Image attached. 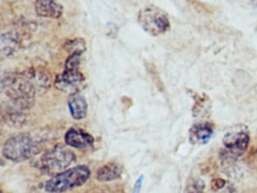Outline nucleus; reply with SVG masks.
<instances>
[{
  "label": "nucleus",
  "mask_w": 257,
  "mask_h": 193,
  "mask_svg": "<svg viewBox=\"0 0 257 193\" xmlns=\"http://www.w3.org/2000/svg\"><path fill=\"white\" fill-rule=\"evenodd\" d=\"M41 152V147L29 133H22L10 138L3 148V154L14 162L27 161Z\"/></svg>",
  "instance_id": "1"
},
{
  "label": "nucleus",
  "mask_w": 257,
  "mask_h": 193,
  "mask_svg": "<svg viewBox=\"0 0 257 193\" xmlns=\"http://www.w3.org/2000/svg\"><path fill=\"white\" fill-rule=\"evenodd\" d=\"M91 176L87 165H77L54 175L46 184V191L49 193H61L83 185Z\"/></svg>",
  "instance_id": "2"
},
{
  "label": "nucleus",
  "mask_w": 257,
  "mask_h": 193,
  "mask_svg": "<svg viewBox=\"0 0 257 193\" xmlns=\"http://www.w3.org/2000/svg\"><path fill=\"white\" fill-rule=\"evenodd\" d=\"M2 87L5 95L19 108H29L32 105L35 89L28 79L23 76L8 77L4 80Z\"/></svg>",
  "instance_id": "3"
},
{
  "label": "nucleus",
  "mask_w": 257,
  "mask_h": 193,
  "mask_svg": "<svg viewBox=\"0 0 257 193\" xmlns=\"http://www.w3.org/2000/svg\"><path fill=\"white\" fill-rule=\"evenodd\" d=\"M138 21L143 30L152 36L165 34L171 27L166 12L155 5H149L141 10Z\"/></svg>",
  "instance_id": "4"
},
{
  "label": "nucleus",
  "mask_w": 257,
  "mask_h": 193,
  "mask_svg": "<svg viewBox=\"0 0 257 193\" xmlns=\"http://www.w3.org/2000/svg\"><path fill=\"white\" fill-rule=\"evenodd\" d=\"M75 153L62 145H57L44 153L41 158L42 169L47 174H58L76 161Z\"/></svg>",
  "instance_id": "5"
},
{
  "label": "nucleus",
  "mask_w": 257,
  "mask_h": 193,
  "mask_svg": "<svg viewBox=\"0 0 257 193\" xmlns=\"http://www.w3.org/2000/svg\"><path fill=\"white\" fill-rule=\"evenodd\" d=\"M85 76L79 70H64L54 80V86L59 91L69 94L79 93L86 86Z\"/></svg>",
  "instance_id": "6"
},
{
  "label": "nucleus",
  "mask_w": 257,
  "mask_h": 193,
  "mask_svg": "<svg viewBox=\"0 0 257 193\" xmlns=\"http://www.w3.org/2000/svg\"><path fill=\"white\" fill-rule=\"evenodd\" d=\"M249 141V135L245 131H233L224 136L223 145L228 154L240 157L248 149Z\"/></svg>",
  "instance_id": "7"
},
{
  "label": "nucleus",
  "mask_w": 257,
  "mask_h": 193,
  "mask_svg": "<svg viewBox=\"0 0 257 193\" xmlns=\"http://www.w3.org/2000/svg\"><path fill=\"white\" fill-rule=\"evenodd\" d=\"M64 141L68 146L80 150L92 146L95 138L81 129L70 128L65 134Z\"/></svg>",
  "instance_id": "8"
},
{
  "label": "nucleus",
  "mask_w": 257,
  "mask_h": 193,
  "mask_svg": "<svg viewBox=\"0 0 257 193\" xmlns=\"http://www.w3.org/2000/svg\"><path fill=\"white\" fill-rule=\"evenodd\" d=\"M214 134V125L208 122L196 123L189 131V141L193 145H203L209 142Z\"/></svg>",
  "instance_id": "9"
},
{
  "label": "nucleus",
  "mask_w": 257,
  "mask_h": 193,
  "mask_svg": "<svg viewBox=\"0 0 257 193\" xmlns=\"http://www.w3.org/2000/svg\"><path fill=\"white\" fill-rule=\"evenodd\" d=\"M34 8L40 17L59 19L64 13V7L53 0H38L34 4Z\"/></svg>",
  "instance_id": "10"
},
{
  "label": "nucleus",
  "mask_w": 257,
  "mask_h": 193,
  "mask_svg": "<svg viewBox=\"0 0 257 193\" xmlns=\"http://www.w3.org/2000/svg\"><path fill=\"white\" fill-rule=\"evenodd\" d=\"M68 107L74 120H81L87 116L88 105L84 96L79 93L69 95Z\"/></svg>",
  "instance_id": "11"
},
{
  "label": "nucleus",
  "mask_w": 257,
  "mask_h": 193,
  "mask_svg": "<svg viewBox=\"0 0 257 193\" xmlns=\"http://www.w3.org/2000/svg\"><path fill=\"white\" fill-rule=\"evenodd\" d=\"M122 167L115 162L102 165L97 170L96 179L100 182H109L117 180L122 174Z\"/></svg>",
  "instance_id": "12"
},
{
  "label": "nucleus",
  "mask_w": 257,
  "mask_h": 193,
  "mask_svg": "<svg viewBox=\"0 0 257 193\" xmlns=\"http://www.w3.org/2000/svg\"><path fill=\"white\" fill-rule=\"evenodd\" d=\"M64 49L70 54L80 53L83 54L87 49L85 41L83 38H76L73 40L68 41L64 45Z\"/></svg>",
  "instance_id": "13"
},
{
  "label": "nucleus",
  "mask_w": 257,
  "mask_h": 193,
  "mask_svg": "<svg viewBox=\"0 0 257 193\" xmlns=\"http://www.w3.org/2000/svg\"><path fill=\"white\" fill-rule=\"evenodd\" d=\"M205 183L202 179L195 178L187 182L184 193H203L205 190Z\"/></svg>",
  "instance_id": "14"
},
{
  "label": "nucleus",
  "mask_w": 257,
  "mask_h": 193,
  "mask_svg": "<svg viewBox=\"0 0 257 193\" xmlns=\"http://www.w3.org/2000/svg\"><path fill=\"white\" fill-rule=\"evenodd\" d=\"M81 56L82 54H80V53H73V54L68 55L66 62H65V70H79Z\"/></svg>",
  "instance_id": "15"
},
{
  "label": "nucleus",
  "mask_w": 257,
  "mask_h": 193,
  "mask_svg": "<svg viewBox=\"0 0 257 193\" xmlns=\"http://www.w3.org/2000/svg\"><path fill=\"white\" fill-rule=\"evenodd\" d=\"M208 100H204V99L200 98L198 102L195 105V108H193V114L194 116H197L202 111H204V108H208Z\"/></svg>",
  "instance_id": "16"
},
{
  "label": "nucleus",
  "mask_w": 257,
  "mask_h": 193,
  "mask_svg": "<svg viewBox=\"0 0 257 193\" xmlns=\"http://www.w3.org/2000/svg\"><path fill=\"white\" fill-rule=\"evenodd\" d=\"M225 185V181L222 179L217 178L215 180H213V184H212V188L214 191H218V190L223 188Z\"/></svg>",
  "instance_id": "17"
},
{
  "label": "nucleus",
  "mask_w": 257,
  "mask_h": 193,
  "mask_svg": "<svg viewBox=\"0 0 257 193\" xmlns=\"http://www.w3.org/2000/svg\"><path fill=\"white\" fill-rule=\"evenodd\" d=\"M143 180H144V176L141 175V176L138 178V180H136V182H135V186H134V188H133L132 193H140Z\"/></svg>",
  "instance_id": "18"
},
{
  "label": "nucleus",
  "mask_w": 257,
  "mask_h": 193,
  "mask_svg": "<svg viewBox=\"0 0 257 193\" xmlns=\"http://www.w3.org/2000/svg\"><path fill=\"white\" fill-rule=\"evenodd\" d=\"M1 193H3V192H1Z\"/></svg>",
  "instance_id": "19"
}]
</instances>
